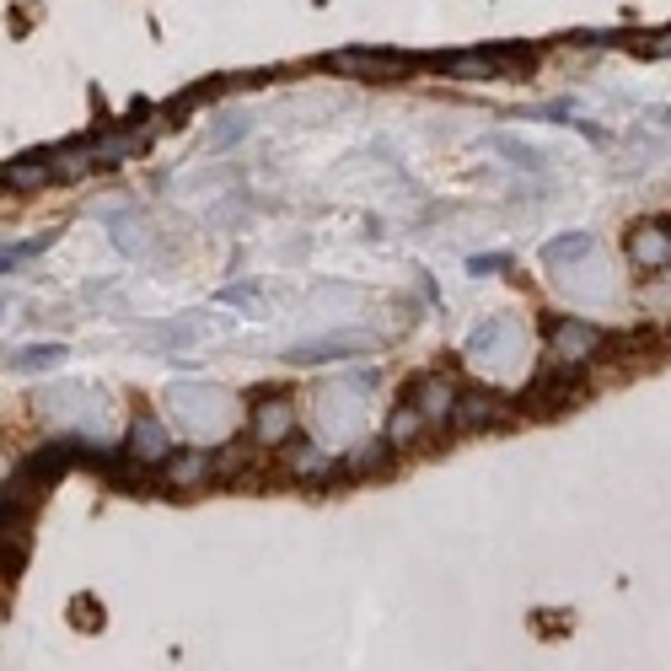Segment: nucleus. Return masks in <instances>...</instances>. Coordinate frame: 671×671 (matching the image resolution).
I'll return each mask as SVG.
<instances>
[{
	"instance_id": "f257e3e1",
	"label": "nucleus",
	"mask_w": 671,
	"mask_h": 671,
	"mask_svg": "<svg viewBox=\"0 0 671 671\" xmlns=\"http://www.w3.org/2000/svg\"><path fill=\"white\" fill-rule=\"evenodd\" d=\"M580 392H586V387H580V370L564 366V361H553V366L527 387V398H521V403H527L532 414H558V409L580 403Z\"/></svg>"
},
{
	"instance_id": "f03ea898",
	"label": "nucleus",
	"mask_w": 671,
	"mask_h": 671,
	"mask_svg": "<svg viewBox=\"0 0 671 671\" xmlns=\"http://www.w3.org/2000/svg\"><path fill=\"white\" fill-rule=\"evenodd\" d=\"M602 344H608V333H602V328H591V322H553L549 361H564V366H586V361H591Z\"/></svg>"
},
{
	"instance_id": "7ed1b4c3",
	"label": "nucleus",
	"mask_w": 671,
	"mask_h": 671,
	"mask_svg": "<svg viewBox=\"0 0 671 671\" xmlns=\"http://www.w3.org/2000/svg\"><path fill=\"white\" fill-rule=\"evenodd\" d=\"M510 420V409H505V398L499 392H488V387H473V392H462L457 398V409H451V425L457 429H494Z\"/></svg>"
},
{
	"instance_id": "20e7f679",
	"label": "nucleus",
	"mask_w": 671,
	"mask_h": 671,
	"mask_svg": "<svg viewBox=\"0 0 671 671\" xmlns=\"http://www.w3.org/2000/svg\"><path fill=\"white\" fill-rule=\"evenodd\" d=\"M333 70L366 75V81H387V75L414 70V60H409V55H376V49H344V55H333Z\"/></svg>"
},
{
	"instance_id": "39448f33",
	"label": "nucleus",
	"mask_w": 671,
	"mask_h": 671,
	"mask_svg": "<svg viewBox=\"0 0 671 671\" xmlns=\"http://www.w3.org/2000/svg\"><path fill=\"white\" fill-rule=\"evenodd\" d=\"M291 435H296V409H291L285 398L252 409V440H258V446H285Z\"/></svg>"
},
{
	"instance_id": "423d86ee",
	"label": "nucleus",
	"mask_w": 671,
	"mask_h": 671,
	"mask_svg": "<svg viewBox=\"0 0 671 671\" xmlns=\"http://www.w3.org/2000/svg\"><path fill=\"white\" fill-rule=\"evenodd\" d=\"M215 473H221V468H215L210 451H184V457H167V462H162V479L173 488H204Z\"/></svg>"
},
{
	"instance_id": "0eeeda50",
	"label": "nucleus",
	"mask_w": 671,
	"mask_h": 671,
	"mask_svg": "<svg viewBox=\"0 0 671 671\" xmlns=\"http://www.w3.org/2000/svg\"><path fill=\"white\" fill-rule=\"evenodd\" d=\"M409 403L425 414L429 425H435V420H451V409H457V392H451V381H440V376H425V381H414V387H409Z\"/></svg>"
},
{
	"instance_id": "6e6552de",
	"label": "nucleus",
	"mask_w": 671,
	"mask_h": 671,
	"mask_svg": "<svg viewBox=\"0 0 671 671\" xmlns=\"http://www.w3.org/2000/svg\"><path fill=\"white\" fill-rule=\"evenodd\" d=\"M628 258H634L639 269H667L671 263V232H661V226H634Z\"/></svg>"
},
{
	"instance_id": "1a4fd4ad",
	"label": "nucleus",
	"mask_w": 671,
	"mask_h": 671,
	"mask_svg": "<svg viewBox=\"0 0 671 671\" xmlns=\"http://www.w3.org/2000/svg\"><path fill=\"white\" fill-rule=\"evenodd\" d=\"M123 457H129V462H140V468L167 462V435H162V425L140 420V425H134V435H129V446H123Z\"/></svg>"
},
{
	"instance_id": "9d476101",
	"label": "nucleus",
	"mask_w": 671,
	"mask_h": 671,
	"mask_svg": "<svg viewBox=\"0 0 671 671\" xmlns=\"http://www.w3.org/2000/svg\"><path fill=\"white\" fill-rule=\"evenodd\" d=\"M60 178V162L55 156H22V162H5V184L11 188H44Z\"/></svg>"
},
{
	"instance_id": "9b49d317",
	"label": "nucleus",
	"mask_w": 671,
	"mask_h": 671,
	"mask_svg": "<svg viewBox=\"0 0 671 671\" xmlns=\"http://www.w3.org/2000/svg\"><path fill=\"white\" fill-rule=\"evenodd\" d=\"M387 451H392V440H370L366 451H350L333 473H339V479H366V473H376V468L387 462Z\"/></svg>"
},
{
	"instance_id": "f8f14e48",
	"label": "nucleus",
	"mask_w": 671,
	"mask_h": 671,
	"mask_svg": "<svg viewBox=\"0 0 671 671\" xmlns=\"http://www.w3.org/2000/svg\"><path fill=\"white\" fill-rule=\"evenodd\" d=\"M425 425H429L425 414H420L414 403H403V409L392 414V425H387V440H392V446H414V440L425 435Z\"/></svg>"
},
{
	"instance_id": "ddd939ff",
	"label": "nucleus",
	"mask_w": 671,
	"mask_h": 671,
	"mask_svg": "<svg viewBox=\"0 0 671 671\" xmlns=\"http://www.w3.org/2000/svg\"><path fill=\"white\" fill-rule=\"evenodd\" d=\"M291 473H296V479H333V462H328L317 446H302V451L291 457Z\"/></svg>"
},
{
	"instance_id": "4468645a",
	"label": "nucleus",
	"mask_w": 671,
	"mask_h": 671,
	"mask_svg": "<svg viewBox=\"0 0 671 671\" xmlns=\"http://www.w3.org/2000/svg\"><path fill=\"white\" fill-rule=\"evenodd\" d=\"M11 361H16L22 370H44V366H60L64 350H60V344H38V350H16Z\"/></svg>"
},
{
	"instance_id": "2eb2a0df",
	"label": "nucleus",
	"mask_w": 671,
	"mask_h": 671,
	"mask_svg": "<svg viewBox=\"0 0 671 671\" xmlns=\"http://www.w3.org/2000/svg\"><path fill=\"white\" fill-rule=\"evenodd\" d=\"M639 49H645V55H671V33H661V38H645Z\"/></svg>"
}]
</instances>
